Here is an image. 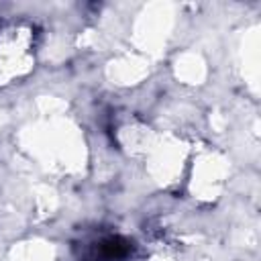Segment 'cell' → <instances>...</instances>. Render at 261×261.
I'll return each instance as SVG.
<instances>
[{
	"label": "cell",
	"mask_w": 261,
	"mask_h": 261,
	"mask_svg": "<svg viewBox=\"0 0 261 261\" xmlns=\"http://www.w3.org/2000/svg\"><path fill=\"white\" fill-rule=\"evenodd\" d=\"M133 245L122 237H108L98 245V259L102 261H122L128 257Z\"/></svg>",
	"instance_id": "cell-1"
}]
</instances>
